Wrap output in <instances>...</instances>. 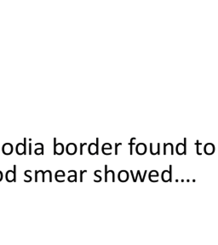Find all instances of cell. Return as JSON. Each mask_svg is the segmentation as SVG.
Segmentation results:
<instances>
[{
  "instance_id": "12",
  "label": "cell",
  "mask_w": 218,
  "mask_h": 245,
  "mask_svg": "<svg viewBox=\"0 0 218 245\" xmlns=\"http://www.w3.org/2000/svg\"><path fill=\"white\" fill-rule=\"evenodd\" d=\"M136 153H137L138 154L143 155L147 153V146H146V145L143 144V143H139V144L137 145L136 148Z\"/></svg>"
},
{
  "instance_id": "14",
  "label": "cell",
  "mask_w": 218,
  "mask_h": 245,
  "mask_svg": "<svg viewBox=\"0 0 218 245\" xmlns=\"http://www.w3.org/2000/svg\"><path fill=\"white\" fill-rule=\"evenodd\" d=\"M112 149H113V147H112V146L109 144V143H106V144H104L102 146V153H104V154L107 155V151H112Z\"/></svg>"
},
{
  "instance_id": "17",
  "label": "cell",
  "mask_w": 218,
  "mask_h": 245,
  "mask_svg": "<svg viewBox=\"0 0 218 245\" xmlns=\"http://www.w3.org/2000/svg\"><path fill=\"white\" fill-rule=\"evenodd\" d=\"M195 145H196V146H197V154L201 155L202 154V153H200V151H199V146H201V143H199V141H197L196 143H195Z\"/></svg>"
},
{
  "instance_id": "22",
  "label": "cell",
  "mask_w": 218,
  "mask_h": 245,
  "mask_svg": "<svg viewBox=\"0 0 218 245\" xmlns=\"http://www.w3.org/2000/svg\"><path fill=\"white\" fill-rule=\"evenodd\" d=\"M2 180H3V173L0 171V181H2Z\"/></svg>"
},
{
  "instance_id": "7",
  "label": "cell",
  "mask_w": 218,
  "mask_h": 245,
  "mask_svg": "<svg viewBox=\"0 0 218 245\" xmlns=\"http://www.w3.org/2000/svg\"><path fill=\"white\" fill-rule=\"evenodd\" d=\"M129 173L126 170H121L118 175V179L121 182H125L129 180Z\"/></svg>"
},
{
  "instance_id": "2",
  "label": "cell",
  "mask_w": 218,
  "mask_h": 245,
  "mask_svg": "<svg viewBox=\"0 0 218 245\" xmlns=\"http://www.w3.org/2000/svg\"><path fill=\"white\" fill-rule=\"evenodd\" d=\"M187 139H184V143H179L176 146V153L178 155H182V154H187Z\"/></svg>"
},
{
  "instance_id": "6",
  "label": "cell",
  "mask_w": 218,
  "mask_h": 245,
  "mask_svg": "<svg viewBox=\"0 0 218 245\" xmlns=\"http://www.w3.org/2000/svg\"><path fill=\"white\" fill-rule=\"evenodd\" d=\"M98 142H99V139H96V143H91L89 146L88 151H89L90 154H99V152H98Z\"/></svg>"
},
{
  "instance_id": "5",
  "label": "cell",
  "mask_w": 218,
  "mask_h": 245,
  "mask_svg": "<svg viewBox=\"0 0 218 245\" xmlns=\"http://www.w3.org/2000/svg\"><path fill=\"white\" fill-rule=\"evenodd\" d=\"M16 166L15 165L14 166V171L13 170H9L7 173H6V180L9 181V182H11V181H16Z\"/></svg>"
},
{
  "instance_id": "11",
  "label": "cell",
  "mask_w": 218,
  "mask_h": 245,
  "mask_svg": "<svg viewBox=\"0 0 218 245\" xmlns=\"http://www.w3.org/2000/svg\"><path fill=\"white\" fill-rule=\"evenodd\" d=\"M105 181H108V176L110 175L112 181H115V174L113 170H107V165H105Z\"/></svg>"
},
{
  "instance_id": "19",
  "label": "cell",
  "mask_w": 218,
  "mask_h": 245,
  "mask_svg": "<svg viewBox=\"0 0 218 245\" xmlns=\"http://www.w3.org/2000/svg\"><path fill=\"white\" fill-rule=\"evenodd\" d=\"M87 145V143H83V144H81V146H80V154L82 155L83 154V147H84V146H86Z\"/></svg>"
},
{
  "instance_id": "15",
  "label": "cell",
  "mask_w": 218,
  "mask_h": 245,
  "mask_svg": "<svg viewBox=\"0 0 218 245\" xmlns=\"http://www.w3.org/2000/svg\"><path fill=\"white\" fill-rule=\"evenodd\" d=\"M68 181H71V182L77 181V174H76V172H75V171H74V173H73V175H70V176L68 177Z\"/></svg>"
},
{
  "instance_id": "20",
  "label": "cell",
  "mask_w": 218,
  "mask_h": 245,
  "mask_svg": "<svg viewBox=\"0 0 218 245\" xmlns=\"http://www.w3.org/2000/svg\"><path fill=\"white\" fill-rule=\"evenodd\" d=\"M84 172H86V170H83V171H81V173H80V181H83V174H84Z\"/></svg>"
},
{
  "instance_id": "8",
  "label": "cell",
  "mask_w": 218,
  "mask_h": 245,
  "mask_svg": "<svg viewBox=\"0 0 218 245\" xmlns=\"http://www.w3.org/2000/svg\"><path fill=\"white\" fill-rule=\"evenodd\" d=\"M215 150H216V147H215V146L212 143L206 144L205 146V148H204V151H205V153L207 155L213 154L215 153Z\"/></svg>"
},
{
  "instance_id": "9",
  "label": "cell",
  "mask_w": 218,
  "mask_h": 245,
  "mask_svg": "<svg viewBox=\"0 0 218 245\" xmlns=\"http://www.w3.org/2000/svg\"><path fill=\"white\" fill-rule=\"evenodd\" d=\"M2 150H3V153L4 154L10 155L11 154L12 152H13V146H12V145L10 144V143H5V144L3 146Z\"/></svg>"
},
{
  "instance_id": "10",
  "label": "cell",
  "mask_w": 218,
  "mask_h": 245,
  "mask_svg": "<svg viewBox=\"0 0 218 245\" xmlns=\"http://www.w3.org/2000/svg\"><path fill=\"white\" fill-rule=\"evenodd\" d=\"M66 151L68 154L70 155H73L74 153H76L77 152V146L75 144L73 143H69L67 146H66Z\"/></svg>"
},
{
  "instance_id": "4",
  "label": "cell",
  "mask_w": 218,
  "mask_h": 245,
  "mask_svg": "<svg viewBox=\"0 0 218 245\" xmlns=\"http://www.w3.org/2000/svg\"><path fill=\"white\" fill-rule=\"evenodd\" d=\"M26 139H24V145L22 143H19L16 146V153L17 154H26Z\"/></svg>"
},
{
  "instance_id": "16",
  "label": "cell",
  "mask_w": 218,
  "mask_h": 245,
  "mask_svg": "<svg viewBox=\"0 0 218 245\" xmlns=\"http://www.w3.org/2000/svg\"><path fill=\"white\" fill-rule=\"evenodd\" d=\"M136 140V138H132L131 140H130V143H129V148H130V150H129V154L132 155V153H133V148H132V146L135 144V143H133V141Z\"/></svg>"
},
{
  "instance_id": "1",
  "label": "cell",
  "mask_w": 218,
  "mask_h": 245,
  "mask_svg": "<svg viewBox=\"0 0 218 245\" xmlns=\"http://www.w3.org/2000/svg\"><path fill=\"white\" fill-rule=\"evenodd\" d=\"M161 179L165 182L172 181V166H170L169 170H164L161 175Z\"/></svg>"
},
{
  "instance_id": "18",
  "label": "cell",
  "mask_w": 218,
  "mask_h": 245,
  "mask_svg": "<svg viewBox=\"0 0 218 245\" xmlns=\"http://www.w3.org/2000/svg\"><path fill=\"white\" fill-rule=\"evenodd\" d=\"M122 143H117L115 145V154L118 155V146H121Z\"/></svg>"
},
{
  "instance_id": "3",
  "label": "cell",
  "mask_w": 218,
  "mask_h": 245,
  "mask_svg": "<svg viewBox=\"0 0 218 245\" xmlns=\"http://www.w3.org/2000/svg\"><path fill=\"white\" fill-rule=\"evenodd\" d=\"M64 152V146L62 143H56V139H54V154L61 155Z\"/></svg>"
},
{
  "instance_id": "13",
  "label": "cell",
  "mask_w": 218,
  "mask_h": 245,
  "mask_svg": "<svg viewBox=\"0 0 218 245\" xmlns=\"http://www.w3.org/2000/svg\"><path fill=\"white\" fill-rule=\"evenodd\" d=\"M158 173L156 170H152V171L149 173V175H148V178H149V180L152 181V182H155L154 178H156V179L158 180Z\"/></svg>"
},
{
  "instance_id": "21",
  "label": "cell",
  "mask_w": 218,
  "mask_h": 245,
  "mask_svg": "<svg viewBox=\"0 0 218 245\" xmlns=\"http://www.w3.org/2000/svg\"><path fill=\"white\" fill-rule=\"evenodd\" d=\"M32 144L30 143V145H29V154H32Z\"/></svg>"
}]
</instances>
